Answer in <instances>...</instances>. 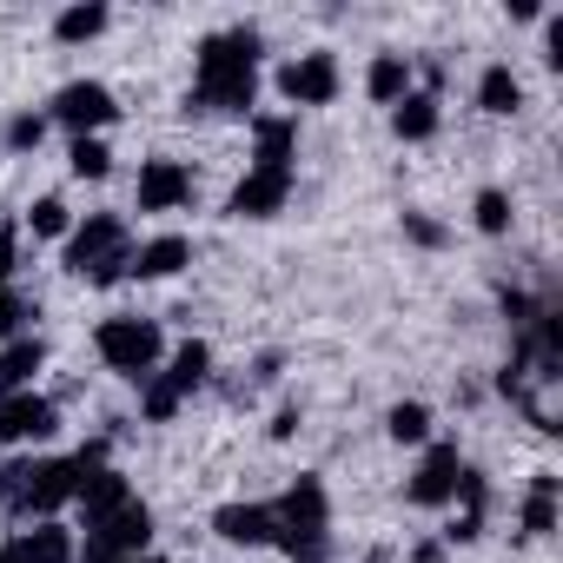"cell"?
Returning <instances> with one entry per match:
<instances>
[{"mask_svg":"<svg viewBox=\"0 0 563 563\" xmlns=\"http://www.w3.org/2000/svg\"><path fill=\"white\" fill-rule=\"evenodd\" d=\"M186 265H192V239H186V232H153V239L133 245L126 278H140V286H159V278H179Z\"/></svg>","mask_w":563,"mask_h":563,"instance_id":"cell-12","label":"cell"},{"mask_svg":"<svg viewBox=\"0 0 563 563\" xmlns=\"http://www.w3.org/2000/svg\"><path fill=\"white\" fill-rule=\"evenodd\" d=\"M457 471H464V451H457L451 438H431V444L418 451V471L405 477V504H418V510H451Z\"/></svg>","mask_w":563,"mask_h":563,"instance_id":"cell-7","label":"cell"},{"mask_svg":"<svg viewBox=\"0 0 563 563\" xmlns=\"http://www.w3.org/2000/svg\"><path fill=\"white\" fill-rule=\"evenodd\" d=\"M27 319H41V306H34L21 286H0V345L21 339V332H27Z\"/></svg>","mask_w":563,"mask_h":563,"instance_id":"cell-29","label":"cell"},{"mask_svg":"<svg viewBox=\"0 0 563 563\" xmlns=\"http://www.w3.org/2000/svg\"><path fill=\"white\" fill-rule=\"evenodd\" d=\"M438 126H444V100H438L431 87H418V93H405V100L391 107V133H398L405 146H424V140H438Z\"/></svg>","mask_w":563,"mask_h":563,"instance_id":"cell-19","label":"cell"},{"mask_svg":"<svg viewBox=\"0 0 563 563\" xmlns=\"http://www.w3.org/2000/svg\"><path fill=\"white\" fill-rule=\"evenodd\" d=\"M339 87H345V67H339L332 47H306V54H292L286 67H278V100H286L292 113H306V107H332Z\"/></svg>","mask_w":563,"mask_h":563,"instance_id":"cell-3","label":"cell"},{"mask_svg":"<svg viewBox=\"0 0 563 563\" xmlns=\"http://www.w3.org/2000/svg\"><path fill=\"white\" fill-rule=\"evenodd\" d=\"M74 563H120V556H107L100 543H80V556H74Z\"/></svg>","mask_w":563,"mask_h":563,"instance_id":"cell-34","label":"cell"},{"mask_svg":"<svg viewBox=\"0 0 563 563\" xmlns=\"http://www.w3.org/2000/svg\"><path fill=\"white\" fill-rule=\"evenodd\" d=\"M47 140V113H14L8 120V153H34Z\"/></svg>","mask_w":563,"mask_h":563,"instance_id":"cell-30","label":"cell"},{"mask_svg":"<svg viewBox=\"0 0 563 563\" xmlns=\"http://www.w3.org/2000/svg\"><path fill=\"white\" fill-rule=\"evenodd\" d=\"M405 93H418V60L398 54V47H378V54L365 60V100H372V107H398Z\"/></svg>","mask_w":563,"mask_h":563,"instance_id":"cell-15","label":"cell"},{"mask_svg":"<svg viewBox=\"0 0 563 563\" xmlns=\"http://www.w3.org/2000/svg\"><path fill=\"white\" fill-rule=\"evenodd\" d=\"M120 563H166V556H159V550H146V556H120Z\"/></svg>","mask_w":563,"mask_h":563,"instance_id":"cell-36","label":"cell"},{"mask_svg":"<svg viewBox=\"0 0 563 563\" xmlns=\"http://www.w3.org/2000/svg\"><path fill=\"white\" fill-rule=\"evenodd\" d=\"M411 563H444V543H418V556Z\"/></svg>","mask_w":563,"mask_h":563,"instance_id":"cell-35","label":"cell"},{"mask_svg":"<svg viewBox=\"0 0 563 563\" xmlns=\"http://www.w3.org/2000/svg\"><path fill=\"white\" fill-rule=\"evenodd\" d=\"M74 219H80V212H74V206H67L60 192H41V199L27 206V219H21V232H34V239H54V245H60V239L74 232Z\"/></svg>","mask_w":563,"mask_h":563,"instance_id":"cell-25","label":"cell"},{"mask_svg":"<svg viewBox=\"0 0 563 563\" xmlns=\"http://www.w3.org/2000/svg\"><path fill=\"white\" fill-rule=\"evenodd\" d=\"M8 550H14L21 563H74V556H80V530H74L67 517H47V523L14 530Z\"/></svg>","mask_w":563,"mask_h":563,"instance_id":"cell-14","label":"cell"},{"mask_svg":"<svg viewBox=\"0 0 563 563\" xmlns=\"http://www.w3.org/2000/svg\"><path fill=\"white\" fill-rule=\"evenodd\" d=\"M252 166L265 173H299V113H252Z\"/></svg>","mask_w":563,"mask_h":563,"instance_id":"cell-11","label":"cell"},{"mask_svg":"<svg viewBox=\"0 0 563 563\" xmlns=\"http://www.w3.org/2000/svg\"><path fill=\"white\" fill-rule=\"evenodd\" d=\"M258 54H265V34L258 27H219V34H206L199 47H192V80H212V74H245V67H258Z\"/></svg>","mask_w":563,"mask_h":563,"instance_id":"cell-8","label":"cell"},{"mask_svg":"<svg viewBox=\"0 0 563 563\" xmlns=\"http://www.w3.org/2000/svg\"><path fill=\"white\" fill-rule=\"evenodd\" d=\"M431 431H438V418H431V405H424V398H398V405L385 411V438H391V444L424 451V444H431Z\"/></svg>","mask_w":563,"mask_h":563,"instance_id":"cell-24","label":"cell"},{"mask_svg":"<svg viewBox=\"0 0 563 563\" xmlns=\"http://www.w3.org/2000/svg\"><path fill=\"white\" fill-rule=\"evenodd\" d=\"M510 219H517V212H510V192H504V186H484V192L471 199V225H477L484 239H504Z\"/></svg>","mask_w":563,"mask_h":563,"instance_id":"cell-27","label":"cell"},{"mask_svg":"<svg viewBox=\"0 0 563 563\" xmlns=\"http://www.w3.org/2000/svg\"><path fill=\"white\" fill-rule=\"evenodd\" d=\"M192 192H199L192 166H186V159H173V153H153V159H140V179H133V212L166 219V212H186V206H192Z\"/></svg>","mask_w":563,"mask_h":563,"instance_id":"cell-5","label":"cell"},{"mask_svg":"<svg viewBox=\"0 0 563 563\" xmlns=\"http://www.w3.org/2000/svg\"><path fill=\"white\" fill-rule=\"evenodd\" d=\"M126 258H133V232H126L120 212H80L74 232L60 239V265L74 278H87V286H100V292L126 278Z\"/></svg>","mask_w":563,"mask_h":563,"instance_id":"cell-1","label":"cell"},{"mask_svg":"<svg viewBox=\"0 0 563 563\" xmlns=\"http://www.w3.org/2000/svg\"><path fill=\"white\" fill-rule=\"evenodd\" d=\"M126 497H140V490L126 484V471H113V464L87 471V477H80V497H74V517H80V530H93L100 517H113Z\"/></svg>","mask_w":563,"mask_h":563,"instance_id":"cell-17","label":"cell"},{"mask_svg":"<svg viewBox=\"0 0 563 563\" xmlns=\"http://www.w3.org/2000/svg\"><path fill=\"white\" fill-rule=\"evenodd\" d=\"M93 358H100L113 378L146 385V378L166 365V325L146 319V312H113V319L93 325Z\"/></svg>","mask_w":563,"mask_h":563,"instance_id":"cell-2","label":"cell"},{"mask_svg":"<svg viewBox=\"0 0 563 563\" xmlns=\"http://www.w3.org/2000/svg\"><path fill=\"white\" fill-rule=\"evenodd\" d=\"M186 100H192L199 113H239V120H252V113H258V67L192 80V93H186Z\"/></svg>","mask_w":563,"mask_h":563,"instance_id":"cell-13","label":"cell"},{"mask_svg":"<svg viewBox=\"0 0 563 563\" xmlns=\"http://www.w3.org/2000/svg\"><path fill=\"white\" fill-rule=\"evenodd\" d=\"M405 239L424 245V252H438V245H444V225H438L431 212H405Z\"/></svg>","mask_w":563,"mask_h":563,"instance_id":"cell-32","label":"cell"},{"mask_svg":"<svg viewBox=\"0 0 563 563\" xmlns=\"http://www.w3.org/2000/svg\"><path fill=\"white\" fill-rule=\"evenodd\" d=\"M477 107H484L490 120H510V113L523 107V74H517L510 60H490V67L477 74Z\"/></svg>","mask_w":563,"mask_h":563,"instance_id":"cell-22","label":"cell"},{"mask_svg":"<svg viewBox=\"0 0 563 563\" xmlns=\"http://www.w3.org/2000/svg\"><path fill=\"white\" fill-rule=\"evenodd\" d=\"M120 120V100L107 80H67L54 100H47V126H60L67 140H87V133H107Z\"/></svg>","mask_w":563,"mask_h":563,"instance_id":"cell-4","label":"cell"},{"mask_svg":"<svg viewBox=\"0 0 563 563\" xmlns=\"http://www.w3.org/2000/svg\"><path fill=\"white\" fill-rule=\"evenodd\" d=\"M292 438H299V411L286 405V411H278V418H272V444H292Z\"/></svg>","mask_w":563,"mask_h":563,"instance_id":"cell-33","label":"cell"},{"mask_svg":"<svg viewBox=\"0 0 563 563\" xmlns=\"http://www.w3.org/2000/svg\"><path fill=\"white\" fill-rule=\"evenodd\" d=\"M21 278V225L0 219V286H14Z\"/></svg>","mask_w":563,"mask_h":563,"instance_id":"cell-31","label":"cell"},{"mask_svg":"<svg viewBox=\"0 0 563 563\" xmlns=\"http://www.w3.org/2000/svg\"><path fill=\"white\" fill-rule=\"evenodd\" d=\"M159 378H166L179 398H192V391L212 378V345H206V339H179V345H166V365H159Z\"/></svg>","mask_w":563,"mask_h":563,"instance_id":"cell-20","label":"cell"},{"mask_svg":"<svg viewBox=\"0 0 563 563\" xmlns=\"http://www.w3.org/2000/svg\"><path fill=\"white\" fill-rule=\"evenodd\" d=\"M556 490H563V477H556V471H530V490H523V510H517L523 537H550V530H556V517H563Z\"/></svg>","mask_w":563,"mask_h":563,"instance_id":"cell-21","label":"cell"},{"mask_svg":"<svg viewBox=\"0 0 563 563\" xmlns=\"http://www.w3.org/2000/svg\"><path fill=\"white\" fill-rule=\"evenodd\" d=\"M67 173H74V179H107V173H113V140H107V133L67 140Z\"/></svg>","mask_w":563,"mask_h":563,"instance_id":"cell-26","label":"cell"},{"mask_svg":"<svg viewBox=\"0 0 563 563\" xmlns=\"http://www.w3.org/2000/svg\"><path fill=\"white\" fill-rule=\"evenodd\" d=\"M87 543H100L107 556H146L153 550V504L146 497H126L113 517H100L87 530Z\"/></svg>","mask_w":563,"mask_h":563,"instance_id":"cell-10","label":"cell"},{"mask_svg":"<svg viewBox=\"0 0 563 563\" xmlns=\"http://www.w3.org/2000/svg\"><path fill=\"white\" fill-rule=\"evenodd\" d=\"M179 405H186V398H179L159 372L140 385V418H146V424H173V418H179Z\"/></svg>","mask_w":563,"mask_h":563,"instance_id":"cell-28","label":"cell"},{"mask_svg":"<svg viewBox=\"0 0 563 563\" xmlns=\"http://www.w3.org/2000/svg\"><path fill=\"white\" fill-rule=\"evenodd\" d=\"M107 27H113V14L100 8V0H74V8L54 14V41H60V47H87V41H100Z\"/></svg>","mask_w":563,"mask_h":563,"instance_id":"cell-23","label":"cell"},{"mask_svg":"<svg viewBox=\"0 0 563 563\" xmlns=\"http://www.w3.org/2000/svg\"><path fill=\"white\" fill-rule=\"evenodd\" d=\"M41 372H47V345H41L34 332H21V339L0 345V398L34 391V378H41Z\"/></svg>","mask_w":563,"mask_h":563,"instance_id":"cell-18","label":"cell"},{"mask_svg":"<svg viewBox=\"0 0 563 563\" xmlns=\"http://www.w3.org/2000/svg\"><path fill=\"white\" fill-rule=\"evenodd\" d=\"M60 438V405L47 391H14L0 398V451H41Z\"/></svg>","mask_w":563,"mask_h":563,"instance_id":"cell-6","label":"cell"},{"mask_svg":"<svg viewBox=\"0 0 563 563\" xmlns=\"http://www.w3.org/2000/svg\"><path fill=\"white\" fill-rule=\"evenodd\" d=\"M212 530H219L232 550H265V543H272V504H258V497H232V504L212 510Z\"/></svg>","mask_w":563,"mask_h":563,"instance_id":"cell-16","label":"cell"},{"mask_svg":"<svg viewBox=\"0 0 563 563\" xmlns=\"http://www.w3.org/2000/svg\"><path fill=\"white\" fill-rule=\"evenodd\" d=\"M292 192H299V173H265V166H245V179L232 186L225 212H232V219H278V212L292 206Z\"/></svg>","mask_w":563,"mask_h":563,"instance_id":"cell-9","label":"cell"}]
</instances>
